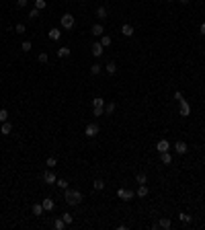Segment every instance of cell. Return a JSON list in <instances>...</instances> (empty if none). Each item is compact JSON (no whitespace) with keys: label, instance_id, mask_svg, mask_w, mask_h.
Wrapping results in <instances>:
<instances>
[{"label":"cell","instance_id":"obj_12","mask_svg":"<svg viewBox=\"0 0 205 230\" xmlns=\"http://www.w3.org/2000/svg\"><path fill=\"white\" fill-rule=\"evenodd\" d=\"M47 37H49L51 41H57V39L62 37V31H60V29H49V33H47Z\"/></svg>","mask_w":205,"mask_h":230},{"label":"cell","instance_id":"obj_26","mask_svg":"<svg viewBox=\"0 0 205 230\" xmlns=\"http://www.w3.org/2000/svg\"><path fill=\"white\" fill-rule=\"evenodd\" d=\"M107 72H109V74H115V72H117V64H115V62H109V64H107Z\"/></svg>","mask_w":205,"mask_h":230},{"label":"cell","instance_id":"obj_2","mask_svg":"<svg viewBox=\"0 0 205 230\" xmlns=\"http://www.w3.org/2000/svg\"><path fill=\"white\" fill-rule=\"evenodd\" d=\"M60 23H62V27H64V29H68V31H70V29H74L76 19H74L70 12H66V14H62V17H60Z\"/></svg>","mask_w":205,"mask_h":230},{"label":"cell","instance_id":"obj_6","mask_svg":"<svg viewBox=\"0 0 205 230\" xmlns=\"http://www.w3.org/2000/svg\"><path fill=\"white\" fill-rule=\"evenodd\" d=\"M179 103H181V115H182V117H187V115H191V105L187 103L185 99H182V101H179Z\"/></svg>","mask_w":205,"mask_h":230},{"label":"cell","instance_id":"obj_35","mask_svg":"<svg viewBox=\"0 0 205 230\" xmlns=\"http://www.w3.org/2000/svg\"><path fill=\"white\" fill-rule=\"evenodd\" d=\"M62 220H64L66 224H72V222H74V218H72V214H64V216H62Z\"/></svg>","mask_w":205,"mask_h":230},{"label":"cell","instance_id":"obj_31","mask_svg":"<svg viewBox=\"0 0 205 230\" xmlns=\"http://www.w3.org/2000/svg\"><path fill=\"white\" fill-rule=\"evenodd\" d=\"M47 166H49V169H56V164H57V160L56 158H54V156H49V158H47V162H45Z\"/></svg>","mask_w":205,"mask_h":230},{"label":"cell","instance_id":"obj_25","mask_svg":"<svg viewBox=\"0 0 205 230\" xmlns=\"http://www.w3.org/2000/svg\"><path fill=\"white\" fill-rule=\"evenodd\" d=\"M92 187H94L96 191H101V189H105V181H101V179H96V181L92 183Z\"/></svg>","mask_w":205,"mask_h":230},{"label":"cell","instance_id":"obj_20","mask_svg":"<svg viewBox=\"0 0 205 230\" xmlns=\"http://www.w3.org/2000/svg\"><path fill=\"white\" fill-rule=\"evenodd\" d=\"M136 195L137 197H146V195H148V187H146V185H139V189H137Z\"/></svg>","mask_w":205,"mask_h":230},{"label":"cell","instance_id":"obj_40","mask_svg":"<svg viewBox=\"0 0 205 230\" xmlns=\"http://www.w3.org/2000/svg\"><path fill=\"white\" fill-rule=\"evenodd\" d=\"M17 6H19V8H25V6H27V0H17Z\"/></svg>","mask_w":205,"mask_h":230},{"label":"cell","instance_id":"obj_19","mask_svg":"<svg viewBox=\"0 0 205 230\" xmlns=\"http://www.w3.org/2000/svg\"><path fill=\"white\" fill-rule=\"evenodd\" d=\"M96 17H99L101 21H105V19H107V8H105V6H99V8H96Z\"/></svg>","mask_w":205,"mask_h":230},{"label":"cell","instance_id":"obj_13","mask_svg":"<svg viewBox=\"0 0 205 230\" xmlns=\"http://www.w3.org/2000/svg\"><path fill=\"white\" fill-rule=\"evenodd\" d=\"M92 56H96V58H101L102 56V45L101 43H99V41H96V43H92Z\"/></svg>","mask_w":205,"mask_h":230},{"label":"cell","instance_id":"obj_36","mask_svg":"<svg viewBox=\"0 0 205 230\" xmlns=\"http://www.w3.org/2000/svg\"><path fill=\"white\" fill-rule=\"evenodd\" d=\"M37 17H39V8H33L29 12V19H37Z\"/></svg>","mask_w":205,"mask_h":230},{"label":"cell","instance_id":"obj_14","mask_svg":"<svg viewBox=\"0 0 205 230\" xmlns=\"http://www.w3.org/2000/svg\"><path fill=\"white\" fill-rule=\"evenodd\" d=\"M160 160H162V164H170L172 162V154L170 152H160Z\"/></svg>","mask_w":205,"mask_h":230},{"label":"cell","instance_id":"obj_23","mask_svg":"<svg viewBox=\"0 0 205 230\" xmlns=\"http://www.w3.org/2000/svg\"><path fill=\"white\" fill-rule=\"evenodd\" d=\"M92 107H105V99H101V97H94V99H92Z\"/></svg>","mask_w":205,"mask_h":230},{"label":"cell","instance_id":"obj_30","mask_svg":"<svg viewBox=\"0 0 205 230\" xmlns=\"http://www.w3.org/2000/svg\"><path fill=\"white\" fill-rule=\"evenodd\" d=\"M2 121H8V111L6 109H0V123Z\"/></svg>","mask_w":205,"mask_h":230},{"label":"cell","instance_id":"obj_5","mask_svg":"<svg viewBox=\"0 0 205 230\" xmlns=\"http://www.w3.org/2000/svg\"><path fill=\"white\" fill-rule=\"evenodd\" d=\"M84 134H86V138H94V136L99 134V126H96V123H88L86 129H84Z\"/></svg>","mask_w":205,"mask_h":230},{"label":"cell","instance_id":"obj_7","mask_svg":"<svg viewBox=\"0 0 205 230\" xmlns=\"http://www.w3.org/2000/svg\"><path fill=\"white\" fill-rule=\"evenodd\" d=\"M156 150H158V152H168V150H170V144H168V140H160L158 144H156Z\"/></svg>","mask_w":205,"mask_h":230},{"label":"cell","instance_id":"obj_41","mask_svg":"<svg viewBox=\"0 0 205 230\" xmlns=\"http://www.w3.org/2000/svg\"><path fill=\"white\" fill-rule=\"evenodd\" d=\"M174 99H176V101H182V95L176 91V92H174Z\"/></svg>","mask_w":205,"mask_h":230},{"label":"cell","instance_id":"obj_3","mask_svg":"<svg viewBox=\"0 0 205 230\" xmlns=\"http://www.w3.org/2000/svg\"><path fill=\"white\" fill-rule=\"evenodd\" d=\"M117 197L123 199V201H131V199L136 197V193H133L131 189H123V187H119V189H117Z\"/></svg>","mask_w":205,"mask_h":230},{"label":"cell","instance_id":"obj_8","mask_svg":"<svg viewBox=\"0 0 205 230\" xmlns=\"http://www.w3.org/2000/svg\"><path fill=\"white\" fill-rule=\"evenodd\" d=\"M121 33L125 35V37H131V35L136 33V29H133V25L125 23V25H123V27H121Z\"/></svg>","mask_w":205,"mask_h":230},{"label":"cell","instance_id":"obj_42","mask_svg":"<svg viewBox=\"0 0 205 230\" xmlns=\"http://www.w3.org/2000/svg\"><path fill=\"white\" fill-rule=\"evenodd\" d=\"M201 35H205V23H201Z\"/></svg>","mask_w":205,"mask_h":230},{"label":"cell","instance_id":"obj_15","mask_svg":"<svg viewBox=\"0 0 205 230\" xmlns=\"http://www.w3.org/2000/svg\"><path fill=\"white\" fill-rule=\"evenodd\" d=\"M136 183H137V185H146V183H148V177H146V172H137V175H136Z\"/></svg>","mask_w":205,"mask_h":230},{"label":"cell","instance_id":"obj_1","mask_svg":"<svg viewBox=\"0 0 205 230\" xmlns=\"http://www.w3.org/2000/svg\"><path fill=\"white\" fill-rule=\"evenodd\" d=\"M66 204L68 206H78L82 204V193H80L78 189H66Z\"/></svg>","mask_w":205,"mask_h":230},{"label":"cell","instance_id":"obj_24","mask_svg":"<svg viewBox=\"0 0 205 230\" xmlns=\"http://www.w3.org/2000/svg\"><path fill=\"white\" fill-rule=\"evenodd\" d=\"M115 109H117V105H115V103H109L107 107H105V113H107V115H113Z\"/></svg>","mask_w":205,"mask_h":230},{"label":"cell","instance_id":"obj_22","mask_svg":"<svg viewBox=\"0 0 205 230\" xmlns=\"http://www.w3.org/2000/svg\"><path fill=\"white\" fill-rule=\"evenodd\" d=\"M43 212H45V210H43L41 204H35V206H33V214H35V216H41Z\"/></svg>","mask_w":205,"mask_h":230},{"label":"cell","instance_id":"obj_21","mask_svg":"<svg viewBox=\"0 0 205 230\" xmlns=\"http://www.w3.org/2000/svg\"><path fill=\"white\" fill-rule=\"evenodd\" d=\"M57 56L60 58H68L70 56V47H60V49H57Z\"/></svg>","mask_w":205,"mask_h":230},{"label":"cell","instance_id":"obj_29","mask_svg":"<svg viewBox=\"0 0 205 230\" xmlns=\"http://www.w3.org/2000/svg\"><path fill=\"white\" fill-rule=\"evenodd\" d=\"M54 226H56V230H64V226H66V222H64V220L60 218V220H56V222H54Z\"/></svg>","mask_w":205,"mask_h":230},{"label":"cell","instance_id":"obj_33","mask_svg":"<svg viewBox=\"0 0 205 230\" xmlns=\"http://www.w3.org/2000/svg\"><path fill=\"white\" fill-rule=\"evenodd\" d=\"M92 115H94V117H101L102 115V107H92Z\"/></svg>","mask_w":205,"mask_h":230},{"label":"cell","instance_id":"obj_10","mask_svg":"<svg viewBox=\"0 0 205 230\" xmlns=\"http://www.w3.org/2000/svg\"><path fill=\"white\" fill-rule=\"evenodd\" d=\"M41 206H43V210H45V212H51V210H54V206H56V204H54V199H51V197H45Z\"/></svg>","mask_w":205,"mask_h":230},{"label":"cell","instance_id":"obj_4","mask_svg":"<svg viewBox=\"0 0 205 230\" xmlns=\"http://www.w3.org/2000/svg\"><path fill=\"white\" fill-rule=\"evenodd\" d=\"M43 181H45L47 185L57 183V177H56V172H54V169H49V171H45V172H43Z\"/></svg>","mask_w":205,"mask_h":230},{"label":"cell","instance_id":"obj_38","mask_svg":"<svg viewBox=\"0 0 205 230\" xmlns=\"http://www.w3.org/2000/svg\"><path fill=\"white\" fill-rule=\"evenodd\" d=\"M14 29H17V33H25V29H27V27H25L23 23H19L17 27H14Z\"/></svg>","mask_w":205,"mask_h":230},{"label":"cell","instance_id":"obj_32","mask_svg":"<svg viewBox=\"0 0 205 230\" xmlns=\"http://www.w3.org/2000/svg\"><path fill=\"white\" fill-rule=\"evenodd\" d=\"M90 72H92V74H101V64H92Z\"/></svg>","mask_w":205,"mask_h":230},{"label":"cell","instance_id":"obj_43","mask_svg":"<svg viewBox=\"0 0 205 230\" xmlns=\"http://www.w3.org/2000/svg\"><path fill=\"white\" fill-rule=\"evenodd\" d=\"M179 2H181V4H189L191 0H179Z\"/></svg>","mask_w":205,"mask_h":230},{"label":"cell","instance_id":"obj_27","mask_svg":"<svg viewBox=\"0 0 205 230\" xmlns=\"http://www.w3.org/2000/svg\"><path fill=\"white\" fill-rule=\"evenodd\" d=\"M45 6H47V2H45V0H35V8H39V11H43Z\"/></svg>","mask_w":205,"mask_h":230},{"label":"cell","instance_id":"obj_18","mask_svg":"<svg viewBox=\"0 0 205 230\" xmlns=\"http://www.w3.org/2000/svg\"><path fill=\"white\" fill-rule=\"evenodd\" d=\"M170 224H172V222H170V218H160V222H158V226H160V228H166V230L170 228Z\"/></svg>","mask_w":205,"mask_h":230},{"label":"cell","instance_id":"obj_28","mask_svg":"<svg viewBox=\"0 0 205 230\" xmlns=\"http://www.w3.org/2000/svg\"><path fill=\"white\" fill-rule=\"evenodd\" d=\"M179 218H181V222H185V224H189V222H193V218H191L189 214H179Z\"/></svg>","mask_w":205,"mask_h":230},{"label":"cell","instance_id":"obj_16","mask_svg":"<svg viewBox=\"0 0 205 230\" xmlns=\"http://www.w3.org/2000/svg\"><path fill=\"white\" fill-rule=\"evenodd\" d=\"M0 132H2L4 136H8V134L12 132V126L8 123V121H2V126H0Z\"/></svg>","mask_w":205,"mask_h":230},{"label":"cell","instance_id":"obj_11","mask_svg":"<svg viewBox=\"0 0 205 230\" xmlns=\"http://www.w3.org/2000/svg\"><path fill=\"white\" fill-rule=\"evenodd\" d=\"M90 31H92V35H94V37H101V35L105 33V29H102V25H101V23L92 25V29H90Z\"/></svg>","mask_w":205,"mask_h":230},{"label":"cell","instance_id":"obj_34","mask_svg":"<svg viewBox=\"0 0 205 230\" xmlns=\"http://www.w3.org/2000/svg\"><path fill=\"white\" fill-rule=\"evenodd\" d=\"M31 41H23V45H21V49H23V51H31Z\"/></svg>","mask_w":205,"mask_h":230},{"label":"cell","instance_id":"obj_44","mask_svg":"<svg viewBox=\"0 0 205 230\" xmlns=\"http://www.w3.org/2000/svg\"><path fill=\"white\" fill-rule=\"evenodd\" d=\"M168 2H172V0H168Z\"/></svg>","mask_w":205,"mask_h":230},{"label":"cell","instance_id":"obj_17","mask_svg":"<svg viewBox=\"0 0 205 230\" xmlns=\"http://www.w3.org/2000/svg\"><path fill=\"white\" fill-rule=\"evenodd\" d=\"M111 41H113V39H111L109 35H101V41H99V43H101L102 47H109V45H111Z\"/></svg>","mask_w":205,"mask_h":230},{"label":"cell","instance_id":"obj_39","mask_svg":"<svg viewBox=\"0 0 205 230\" xmlns=\"http://www.w3.org/2000/svg\"><path fill=\"white\" fill-rule=\"evenodd\" d=\"M37 60H39L41 64H45V62H47V54H39V56H37Z\"/></svg>","mask_w":205,"mask_h":230},{"label":"cell","instance_id":"obj_37","mask_svg":"<svg viewBox=\"0 0 205 230\" xmlns=\"http://www.w3.org/2000/svg\"><path fill=\"white\" fill-rule=\"evenodd\" d=\"M57 185H60L62 189H68V181H64V179H57Z\"/></svg>","mask_w":205,"mask_h":230},{"label":"cell","instance_id":"obj_9","mask_svg":"<svg viewBox=\"0 0 205 230\" xmlns=\"http://www.w3.org/2000/svg\"><path fill=\"white\" fill-rule=\"evenodd\" d=\"M174 150H176V154H187V144H185V142H181V140H179V142H176V144H174Z\"/></svg>","mask_w":205,"mask_h":230}]
</instances>
